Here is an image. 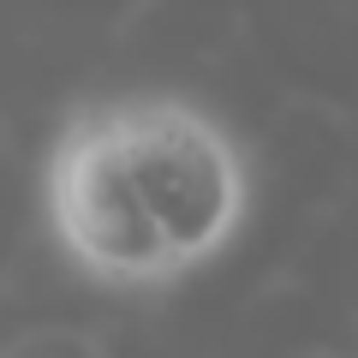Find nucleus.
Returning a JSON list of instances; mask_svg holds the SVG:
<instances>
[{"label": "nucleus", "instance_id": "nucleus-1", "mask_svg": "<svg viewBox=\"0 0 358 358\" xmlns=\"http://www.w3.org/2000/svg\"><path fill=\"white\" fill-rule=\"evenodd\" d=\"M114 150L131 173L150 227L162 233L179 275H192L215 251H227L251 203L245 155L203 108L179 96H131L108 102Z\"/></svg>", "mask_w": 358, "mask_h": 358}, {"label": "nucleus", "instance_id": "nucleus-2", "mask_svg": "<svg viewBox=\"0 0 358 358\" xmlns=\"http://www.w3.org/2000/svg\"><path fill=\"white\" fill-rule=\"evenodd\" d=\"M42 197H48L54 245L96 287L155 293V287L179 281V263L167 257L162 233L150 227L138 192H131V173L114 150L108 102L78 108L60 126L48 150V173H42Z\"/></svg>", "mask_w": 358, "mask_h": 358}]
</instances>
